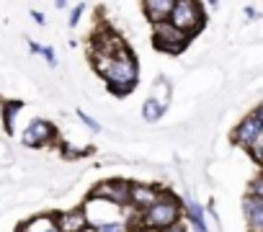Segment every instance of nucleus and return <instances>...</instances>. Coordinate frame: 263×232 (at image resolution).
<instances>
[{"label": "nucleus", "instance_id": "obj_1", "mask_svg": "<svg viewBox=\"0 0 263 232\" xmlns=\"http://www.w3.org/2000/svg\"><path fill=\"white\" fill-rule=\"evenodd\" d=\"M90 60H93L96 72L106 80V85L114 95H126L135 90L140 67H137L135 52L121 42V36H116L114 31L98 34L93 39Z\"/></svg>", "mask_w": 263, "mask_h": 232}, {"label": "nucleus", "instance_id": "obj_2", "mask_svg": "<svg viewBox=\"0 0 263 232\" xmlns=\"http://www.w3.org/2000/svg\"><path fill=\"white\" fill-rule=\"evenodd\" d=\"M140 229H153V232H163L173 224L181 222V201L171 194V191H160L158 199L140 214Z\"/></svg>", "mask_w": 263, "mask_h": 232}, {"label": "nucleus", "instance_id": "obj_3", "mask_svg": "<svg viewBox=\"0 0 263 232\" xmlns=\"http://www.w3.org/2000/svg\"><path fill=\"white\" fill-rule=\"evenodd\" d=\"M232 142L240 145L242 150L250 152L253 163H263V108L255 106L245 119L235 127L232 132Z\"/></svg>", "mask_w": 263, "mask_h": 232}, {"label": "nucleus", "instance_id": "obj_4", "mask_svg": "<svg viewBox=\"0 0 263 232\" xmlns=\"http://www.w3.org/2000/svg\"><path fill=\"white\" fill-rule=\"evenodd\" d=\"M168 24L183 31L186 36H194L204 26V8L196 0H173V11L168 16Z\"/></svg>", "mask_w": 263, "mask_h": 232}, {"label": "nucleus", "instance_id": "obj_5", "mask_svg": "<svg viewBox=\"0 0 263 232\" xmlns=\"http://www.w3.org/2000/svg\"><path fill=\"white\" fill-rule=\"evenodd\" d=\"M153 29H155V34H153V39H155V42H153L155 49H163V52H168V54H178V52H183L186 44H189V39H191V36H186L183 31H178L176 26H171L168 21L155 24Z\"/></svg>", "mask_w": 263, "mask_h": 232}, {"label": "nucleus", "instance_id": "obj_6", "mask_svg": "<svg viewBox=\"0 0 263 232\" xmlns=\"http://www.w3.org/2000/svg\"><path fill=\"white\" fill-rule=\"evenodd\" d=\"M129 186L132 183H126V181H106V183L96 186L90 196L93 199H103V201L124 209V206H129Z\"/></svg>", "mask_w": 263, "mask_h": 232}, {"label": "nucleus", "instance_id": "obj_7", "mask_svg": "<svg viewBox=\"0 0 263 232\" xmlns=\"http://www.w3.org/2000/svg\"><path fill=\"white\" fill-rule=\"evenodd\" d=\"M54 127L49 124V122H44V119H34L29 127H26V132L21 134V142L26 145V147H39V145H47V142H52L54 140Z\"/></svg>", "mask_w": 263, "mask_h": 232}, {"label": "nucleus", "instance_id": "obj_8", "mask_svg": "<svg viewBox=\"0 0 263 232\" xmlns=\"http://www.w3.org/2000/svg\"><path fill=\"white\" fill-rule=\"evenodd\" d=\"M242 214L250 232H263V196H242Z\"/></svg>", "mask_w": 263, "mask_h": 232}, {"label": "nucleus", "instance_id": "obj_9", "mask_svg": "<svg viewBox=\"0 0 263 232\" xmlns=\"http://www.w3.org/2000/svg\"><path fill=\"white\" fill-rule=\"evenodd\" d=\"M158 194H160V188H155V186H142V183H132L129 186V206L135 209V211H145L155 199H158Z\"/></svg>", "mask_w": 263, "mask_h": 232}, {"label": "nucleus", "instance_id": "obj_10", "mask_svg": "<svg viewBox=\"0 0 263 232\" xmlns=\"http://www.w3.org/2000/svg\"><path fill=\"white\" fill-rule=\"evenodd\" d=\"M142 11H145V18L153 26L155 24H163V21H168V16L173 11V0H145Z\"/></svg>", "mask_w": 263, "mask_h": 232}, {"label": "nucleus", "instance_id": "obj_11", "mask_svg": "<svg viewBox=\"0 0 263 232\" xmlns=\"http://www.w3.org/2000/svg\"><path fill=\"white\" fill-rule=\"evenodd\" d=\"M54 219H57V229H60V232H83V229H88V222H85L83 209L62 211V214H57Z\"/></svg>", "mask_w": 263, "mask_h": 232}, {"label": "nucleus", "instance_id": "obj_12", "mask_svg": "<svg viewBox=\"0 0 263 232\" xmlns=\"http://www.w3.org/2000/svg\"><path fill=\"white\" fill-rule=\"evenodd\" d=\"M18 232H60V229H57V219L52 214H44V217H36V219L26 222Z\"/></svg>", "mask_w": 263, "mask_h": 232}, {"label": "nucleus", "instance_id": "obj_13", "mask_svg": "<svg viewBox=\"0 0 263 232\" xmlns=\"http://www.w3.org/2000/svg\"><path fill=\"white\" fill-rule=\"evenodd\" d=\"M165 113V103L163 101H158V98H147L145 103H142V119L145 122H150V124H155V122H160V116Z\"/></svg>", "mask_w": 263, "mask_h": 232}, {"label": "nucleus", "instance_id": "obj_14", "mask_svg": "<svg viewBox=\"0 0 263 232\" xmlns=\"http://www.w3.org/2000/svg\"><path fill=\"white\" fill-rule=\"evenodd\" d=\"M186 214H189V219H191V224H194V229H196V232H209L206 219H204V211H201V204H196V201L186 199Z\"/></svg>", "mask_w": 263, "mask_h": 232}, {"label": "nucleus", "instance_id": "obj_15", "mask_svg": "<svg viewBox=\"0 0 263 232\" xmlns=\"http://www.w3.org/2000/svg\"><path fill=\"white\" fill-rule=\"evenodd\" d=\"M18 108H21V101H8L3 106V122L8 132H13V113H18Z\"/></svg>", "mask_w": 263, "mask_h": 232}, {"label": "nucleus", "instance_id": "obj_16", "mask_svg": "<svg viewBox=\"0 0 263 232\" xmlns=\"http://www.w3.org/2000/svg\"><path fill=\"white\" fill-rule=\"evenodd\" d=\"M31 52L42 54V57L47 60V65H49V67H54V65H57V60H54V52H52V49H47V47H42V44H34V42H31Z\"/></svg>", "mask_w": 263, "mask_h": 232}, {"label": "nucleus", "instance_id": "obj_17", "mask_svg": "<svg viewBox=\"0 0 263 232\" xmlns=\"http://www.w3.org/2000/svg\"><path fill=\"white\" fill-rule=\"evenodd\" d=\"M78 119H80V122H83V124H85V127H88L90 132H101V124H98V122L93 119V116H88V113H85L83 108H78Z\"/></svg>", "mask_w": 263, "mask_h": 232}, {"label": "nucleus", "instance_id": "obj_18", "mask_svg": "<svg viewBox=\"0 0 263 232\" xmlns=\"http://www.w3.org/2000/svg\"><path fill=\"white\" fill-rule=\"evenodd\" d=\"M248 194H250V196H263V188H260V178L250 181V188H248Z\"/></svg>", "mask_w": 263, "mask_h": 232}, {"label": "nucleus", "instance_id": "obj_19", "mask_svg": "<svg viewBox=\"0 0 263 232\" xmlns=\"http://www.w3.org/2000/svg\"><path fill=\"white\" fill-rule=\"evenodd\" d=\"M80 13H83V6H78V8L72 11V18H70V26H78V18H80Z\"/></svg>", "mask_w": 263, "mask_h": 232}, {"label": "nucleus", "instance_id": "obj_20", "mask_svg": "<svg viewBox=\"0 0 263 232\" xmlns=\"http://www.w3.org/2000/svg\"><path fill=\"white\" fill-rule=\"evenodd\" d=\"M163 232H186V229H183V224L178 222V224H173V227H168V229H163Z\"/></svg>", "mask_w": 263, "mask_h": 232}, {"label": "nucleus", "instance_id": "obj_21", "mask_svg": "<svg viewBox=\"0 0 263 232\" xmlns=\"http://www.w3.org/2000/svg\"><path fill=\"white\" fill-rule=\"evenodd\" d=\"M31 16H34V21H36V24H44V16H42V13H31Z\"/></svg>", "mask_w": 263, "mask_h": 232}, {"label": "nucleus", "instance_id": "obj_22", "mask_svg": "<svg viewBox=\"0 0 263 232\" xmlns=\"http://www.w3.org/2000/svg\"><path fill=\"white\" fill-rule=\"evenodd\" d=\"M135 232H153V229H135Z\"/></svg>", "mask_w": 263, "mask_h": 232}]
</instances>
